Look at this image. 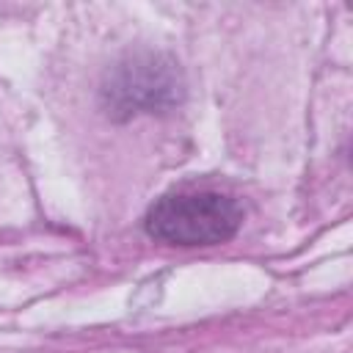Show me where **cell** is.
<instances>
[{"mask_svg":"<svg viewBox=\"0 0 353 353\" xmlns=\"http://www.w3.org/2000/svg\"><path fill=\"white\" fill-rule=\"evenodd\" d=\"M149 237L171 245H215L237 234L243 207L212 190L171 193L154 201L146 212Z\"/></svg>","mask_w":353,"mask_h":353,"instance_id":"obj_1","label":"cell"},{"mask_svg":"<svg viewBox=\"0 0 353 353\" xmlns=\"http://www.w3.org/2000/svg\"><path fill=\"white\" fill-rule=\"evenodd\" d=\"M113 108L138 113V110H163L179 99V74L174 63H160L157 55L132 58L119 66L105 88Z\"/></svg>","mask_w":353,"mask_h":353,"instance_id":"obj_2","label":"cell"}]
</instances>
